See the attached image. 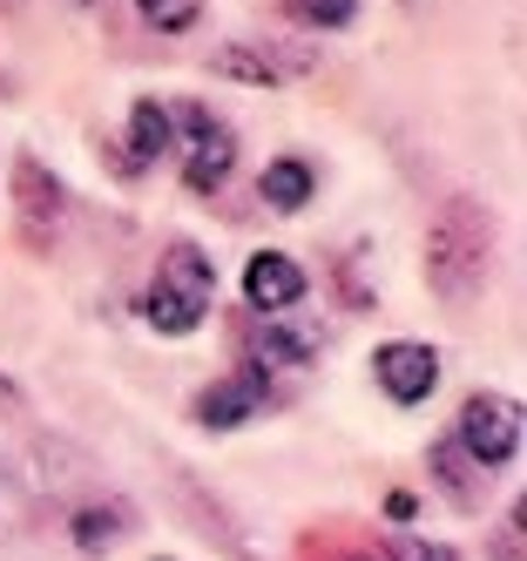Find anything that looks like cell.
<instances>
[{
  "instance_id": "cell-1",
  "label": "cell",
  "mask_w": 527,
  "mask_h": 561,
  "mask_svg": "<svg viewBox=\"0 0 527 561\" xmlns=\"http://www.w3.org/2000/svg\"><path fill=\"white\" fill-rule=\"evenodd\" d=\"M486 271H494V210L473 196H446L426 224V285L467 305L486 285Z\"/></svg>"
},
{
  "instance_id": "cell-2",
  "label": "cell",
  "mask_w": 527,
  "mask_h": 561,
  "mask_svg": "<svg viewBox=\"0 0 527 561\" xmlns=\"http://www.w3.org/2000/svg\"><path fill=\"white\" fill-rule=\"evenodd\" d=\"M210 298H217V264L203 257L190 237H176V244L162 251L149 291H142V318L162 339H183V332H196L203 318H210Z\"/></svg>"
},
{
  "instance_id": "cell-3",
  "label": "cell",
  "mask_w": 527,
  "mask_h": 561,
  "mask_svg": "<svg viewBox=\"0 0 527 561\" xmlns=\"http://www.w3.org/2000/svg\"><path fill=\"white\" fill-rule=\"evenodd\" d=\"M170 123H183V129H176V142H183V183H190L196 196L224 190V176L237 170V129L224 123V115H210L203 102H176Z\"/></svg>"
},
{
  "instance_id": "cell-4",
  "label": "cell",
  "mask_w": 527,
  "mask_h": 561,
  "mask_svg": "<svg viewBox=\"0 0 527 561\" xmlns=\"http://www.w3.org/2000/svg\"><path fill=\"white\" fill-rule=\"evenodd\" d=\"M454 447H460V454H467L480 473L514 467V454H520V407H514L507 392H473L467 407H460Z\"/></svg>"
},
{
  "instance_id": "cell-5",
  "label": "cell",
  "mask_w": 527,
  "mask_h": 561,
  "mask_svg": "<svg viewBox=\"0 0 527 561\" xmlns=\"http://www.w3.org/2000/svg\"><path fill=\"white\" fill-rule=\"evenodd\" d=\"M210 68L230 75V82H251V89H277V82H298V75H311L318 55L298 48V42H230V48L210 55Z\"/></svg>"
},
{
  "instance_id": "cell-6",
  "label": "cell",
  "mask_w": 527,
  "mask_h": 561,
  "mask_svg": "<svg viewBox=\"0 0 527 561\" xmlns=\"http://www.w3.org/2000/svg\"><path fill=\"white\" fill-rule=\"evenodd\" d=\"M264 407H271V373L243 366V373H230V379H217V386H203L190 413H196V426L230 433V426H243V420H257Z\"/></svg>"
},
{
  "instance_id": "cell-7",
  "label": "cell",
  "mask_w": 527,
  "mask_h": 561,
  "mask_svg": "<svg viewBox=\"0 0 527 561\" xmlns=\"http://www.w3.org/2000/svg\"><path fill=\"white\" fill-rule=\"evenodd\" d=\"M14 210H21V224H27L34 244H48V237L61 230V217H68L61 176L48 163H34V156H14Z\"/></svg>"
},
{
  "instance_id": "cell-8",
  "label": "cell",
  "mask_w": 527,
  "mask_h": 561,
  "mask_svg": "<svg viewBox=\"0 0 527 561\" xmlns=\"http://www.w3.org/2000/svg\"><path fill=\"white\" fill-rule=\"evenodd\" d=\"M373 373H379L386 399H399V407H420V399L439 386V352H433L426 339H392V345H379Z\"/></svg>"
},
{
  "instance_id": "cell-9",
  "label": "cell",
  "mask_w": 527,
  "mask_h": 561,
  "mask_svg": "<svg viewBox=\"0 0 527 561\" xmlns=\"http://www.w3.org/2000/svg\"><path fill=\"white\" fill-rule=\"evenodd\" d=\"M243 298H251V311H291V305L305 298V271H298V257L257 251L251 264H243Z\"/></svg>"
},
{
  "instance_id": "cell-10",
  "label": "cell",
  "mask_w": 527,
  "mask_h": 561,
  "mask_svg": "<svg viewBox=\"0 0 527 561\" xmlns=\"http://www.w3.org/2000/svg\"><path fill=\"white\" fill-rule=\"evenodd\" d=\"M170 142H176L170 102L142 95V102L129 108V149H122V170H149V163H162V149H170Z\"/></svg>"
},
{
  "instance_id": "cell-11",
  "label": "cell",
  "mask_w": 527,
  "mask_h": 561,
  "mask_svg": "<svg viewBox=\"0 0 527 561\" xmlns=\"http://www.w3.org/2000/svg\"><path fill=\"white\" fill-rule=\"evenodd\" d=\"M136 528V514H129V501H89V507H75L68 514V535H75V548L81 554H102V548H115L122 535Z\"/></svg>"
},
{
  "instance_id": "cell-12",
  "label": "cell",
  "mask_w": 527,
  "mask_h": 561,
  "mask_svg": "<svg viewBox=\"0 0 527 561\" xmlns=\"http://www.w3.org/2000/svg\"><path fill=\"white\" fill-rule=\"evenodd\" d=\"M311 190H318V176H311V163H298V156H277V163H264V176H257V196L271 210H305L311 204Z\"/></svg>"
},
{
  "instance_id": "cell-13",
  "label": "cell",
  "mask_w": 527,
  "mask_h": 561,
  "mask_svg": "<svg viewBox=\"0 0 527 561\" xmlns=\"http://www.w3.org/2000/svg\"><path fill=\"white\" fill-rule=\"evenodd\" d=\"M305 358H311V332H298V325H264V332L251 339V366H257V373L305 366Z\"/></svg>"
},
{
  "instance_id": "cell-14",
  "label": "cell",
  "mask_w": 527,
  "mask_h": 561,
  "mask_svg": "<svg viewBox=\"0 0 527 561\" xmlns=\"http://www.w3.org/2000/svg\"><path fill=\"white\" fill-rule=\"evenodd\" d=\"M426 467H433V480H439V488L454 494L460 507H473V473H480V467H473V460H467V454L454 447V439H433V454H426Z\"/></svg>"
},
{
  "instance_id": "cell-15",
  "label": "cell",
  "mask_w": 527,
  "mask_h": 561,
  "mask_svg": "<svg viewBox=\"0 0 527 561\" xmlns=\"http://www.w3.org/2000/svg\"><path fill=\"white\" fill-rule=\"evenodd\" d=\"M284 21L339 34V27H352V21H358V0H284Z\"/></svg>"
},
{
  "instance_id": "cell-16",
  "label": "cell",
  "mask_w": 527,
  "mask_h": 561,
  "mask_svg": "<svg viewBox=\"0 0 527 561\" xmlns=\"http://www.w3.org/2000/svg\"><path fill=\"white\" fill-rule=\"evenodd\" d=\"M136 14L156 27V34H190L203 21V0H136Z\"/></svg>"
},
{
  "instance_id": "cell-17",
  "label": "cell",
  "mask_w": 527,
  "mask_h": 561,
  "mask_svg": "<svg viewBox=\"0 0 527 561\" xmlns=\"http://www.w3.org/2000/svg\"><path fill=\"white\" fill-rule=\"evenodd\" d=\"M494 561H527V507L520 501L501 514V528H494Z\"/></svg>"
},
{
  "instance_id": "cell-18",
  "label": "cell",
  "mask_w": 527,
  "mask_h": 561,
  "mask_svg": "<svg viewBox=\"0 0 527 561\" xmlns=\"http://www.w3.org/2000/svg\"><path fill=\"white\" fill-rule=\"evenodd\" d=\"M392 561H454V548H439V541H399Z\"/></svg>"
},
{
  "instance_id": "cell-19",
  "label": "cell",
  "mask_w": 527,
  "mask_h": 561,
  "mask_svg": "<svg viewBox=\"0 0 527 561\" xmlns=\"http://www.w3.org/2000/svg\"><path fill=\"white\" fill-rule=\"evenodd\" d=\"M386 514H392V520H413V514H420V501L405 494V488H392V494H386Z\"/></svg>"
},
{
  "instance_id": "cell-20",
  "label": "cell",
  "mask_w": 527,
  "mask_h": 561,
  "mask_svg": "<svg viewBox=\"0 0 527 561\" xmlns=\"http://www.w3.org/2000/svg\"><path fill=\"white\" fill-rule=\"evenodd\" d=\"M68 8H95V0H68Z\"/></svg>"
},
{
  "instance_id": "cell-21",
  "label": "cell",
  "mask_w": 527,
  "mask_h": 561,
  "mask_svg": "<svg viewBox=\"0 0 527 561\" xmlns=\"http://www.w3.org/2000/svg\"><path fill=\"white\" fill-rule=\"evenodd\" d=\"M352 561H373V554H352Z\"/></svg>"
},
{
  "instance_id": "cell-22",
  "label": "cell",
  "mask_w": 527,
  "mask_h": 561,
  "mask_svg": "<svg viewBox=\"0 0 527 561\" xmlns=\"http://www.w3.org/2000/svg\"><path fill=\"white\" fill-rule=\"evenodd\" d=\"M0 8H8V0H0Z\"/></svg>"
}]
</instances>
